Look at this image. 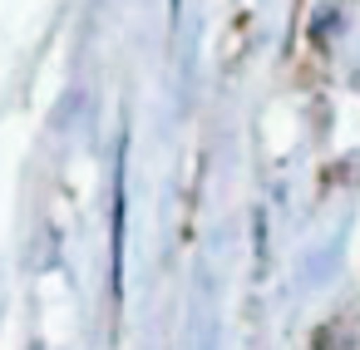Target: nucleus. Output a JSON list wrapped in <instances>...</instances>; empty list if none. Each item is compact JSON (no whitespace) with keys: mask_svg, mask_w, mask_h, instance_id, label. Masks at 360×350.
I'll return each instance as SVG.
<instances>
[{"mask_svg":"<svg viewBox=\"0 0 360 350\" xmlns=\"http://www.w3.org/2000/svg\"><path fill=\"white\" fill-rule=\"evenodd\" d=\"M316 350H350V330L345 325H321L316 330Z\"/></svg>","mask_w":360,"mask_h":350,"instance_id":"f257e3e1","label":"nucleus"}]
</instances>
